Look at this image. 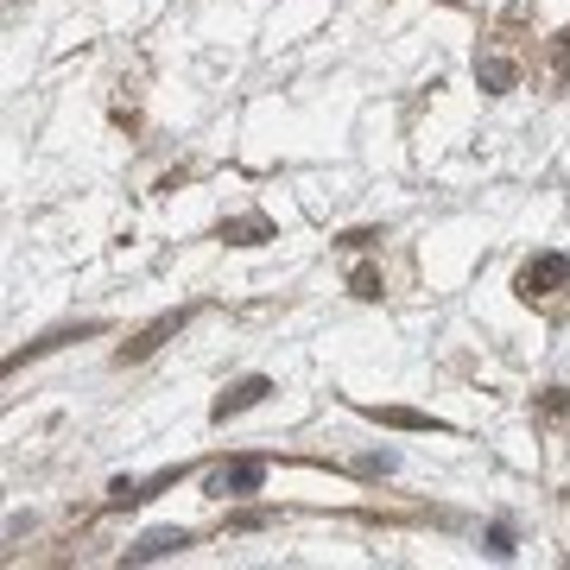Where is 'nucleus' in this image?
I'll return each instance as SVG.
<instances>
[{"mask_svg":"<svg viewBox=\"0 0 570 570\" xmlns=\"http://www.w3.org/2000/svg\"><path fill=\"white\" fill-rule=\"evenodd\" d=\"M261 482H266L261 463H228L209 475V494H261Z\"/></svg>","mask_w":570,"mask_h":570,"instance_id":"f03ea898","label":"nucleus"},{"mask_svg":"<svg viewBox=\"0 0 570 570\" xmlns=\"http://www.w3.org/2000/svg\"><path fill=\"white\" fill-rule=\"evenodd\" d=\"M266 393H273V387H266L261 374H247V381H235V387H228L223 400H216V419H228V412H247V406H261Z\"/></svg>","mask_w":570,"mask_h":570,"instance_id":"20e7f679","label":"nucleus"},{"mask_svg":"<svg viewBox=\"0 0 570 570\" xmlns=\"http://www.w3.org/2000/svg\"><path fill=\"white\" fill-rule=\"evenodd\" d=\"M355 298H381V279H374L367 266H362V273H355Z\"/></svg>","mask_w":570,"mask_h":570,"instance_id":"0eeeda50","label":"nucleus"},{"mask_svg":"<svg viewBox=\"0 0 570 570\" xmlns=\"http://www.w3.org/2000/svg\"><path fill=\"white\" fill-rule=\"evenodd\" d=\"M564 279H570V261H564V254H539V261L520 273V292H527V298H546V292H558Z\"/></svg>","mask_w":570,"mask_h":570,"instance_id":"f257e3e1","label":"nucleus"},{"mask_svg":"<svg viewBox=\"0 0 570 570\" xmlns=\"http://www.w3.org/2000/svg\"><path fill=\"white\" fill-rule=\"evenodd\" d=\"M184 546H190V532L184 527H159V532H146L127 558H134V564H153V558H171V551H184Z\"/></svg>","mask_w":570,"mask_h":570,"instance_id":"7ed1b4c3","label":"nucleus"},{"mask_svg":"<svg viewBox=\"0 0 570 570\" xmlns=\"http://www.w3.org/2000/svg\"><path fill=\"white\" fill-rule=\"evenodd\" d=\"M374 419H381V425H393V431H438V419H425V412H406V406H381Z\"/></svg>","mask_w":570,"mask_h":570,"instance_id":"39448f33","label":"nucleus"},{"mask_svg":"<svg viewBox=\"0 0 570 570\" xmlns=\"http://www.w3.org/2000/svg\"><path fill=\"white\" fill-rule=\"evenodd\" d=\"M475 77H482V82L494 89V96H501V89L513 82V63H508V58H482V63H475Z\"/></svg>","mask_w":570,"mask_h":570,"instance_id":"423d86ee","label":"nucleus"}]
</instances>
